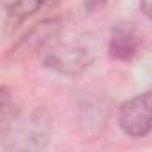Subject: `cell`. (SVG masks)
Wrapping results in <instances>:
<instances>
[{
	"label": "cell",
	"instance_id": "1",
	"mask_svg": "<svg viewBox=\"0 0 152 152\" xmlns=\"http://www.w3.org/2000/svg\"><path fill=\"white\" fill-rule=\"evenodd\" d=\"M118 125L127 136L132 138L152 132V90L122 104L118 111Z\"/></svg>",
	"mask_w": 152,
	"mask_h": 152
},
{
	"label": "cell",
	"instance_id": "2",
	"mask_svg": "<svg viewBox=\"0 0 152 152\" xmlns=\"http://www.w3.org/2000/svg\"><path fill=\"white\" fill-rule=\"evenodd\" d=\"M91 63V54L84 47L64 45L57 52H50L47 57V64L63 73H79Z\"/></svg>",
	"mask_w": 152,
	"mask_h": 152
},
{
	"label": "cell",
	"instance_id": "3",
	"mask_svg": "<svg viewBox=\"0 0 152 152\" xmlns=\"http://www.w3.org/2000/svg\"><path fill=\"white\" fill-rule=\"evenodd\" d=\"M138 47H140V39H138V34L132 27L120 25V27L113 29L111 39H109L111 57L120 59V61H127V59L136 56Z\"/></svg>",
	"mask_w": 152,
	"mask_h": 152
},
{
	"label": "cell",
	"instance_id": "4",
	"mask_svg": "<svg viewBox=\"0 0 152 152\" xmlns=\"http://www.w3.org/2000/svg\"><path fill=\"white\" fill-rule=\"evenodd\" d=\"M52 2V0H15L13 2V7H11V15H13V20L18 23L22 20H25L27 16L34 15L41 6Z\"/></svg>",
	"mask_w": 152,
	"mask_h": 152
},
{
	"label": "cell",
	"instance_id": "5",
	"mask_svg": "<svg viewBox=\"0 0 152 152\" xmlns=\"http://www.w3.org/2000/svg\"><path fill=\"white\" fill-rule=\"evenodd\" d=\"M106 4V0H84V7L91 13V11H95V9H99V7H102Z\"/></svg>",
	"mask_w": 152,
	"mask_h": 152
},
{
	"label": "cell",
	"instance_id": "6",
	"mask_svg": "<svg viewBox=\"0 0 152 152\" xmlns=\"http://www.w3.org/2000/svg\"><path fill=\"white\" fill-rule=\"evenodd\" d=\"M140 6H141L143 13L152 20V0H140Z\"/></svg>",
	"mask_w": 152,
	"mask_h": 152
}]
</instances>
